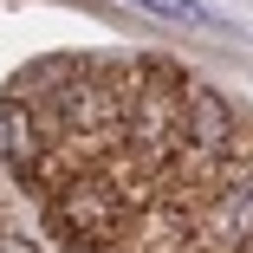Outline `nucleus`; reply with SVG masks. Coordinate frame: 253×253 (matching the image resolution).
I'll return each mask as SVG.
<instances>
[{
	"label": "nucleus",
	"mask_w": 253,
	"mask_h": 253,
	"mask_svg": "<svg viewBox=\"0 0 253 253\" xmlns=\"http://www.w3.org/2000/svg\"><path fill=\"white\" fill-rule=\"evenodd\" d=\"M182 104H188V136L201 143V149H221L227 143V104H221V97L208 91V84H195V91H182Z\"/></svg>",
	"instance_id": "f03ea898"
},
{
	"label": "nucleus",
	"mask_w": 253,
	"mask_h": 253,
	"mask_svg": "<svg viewBox=\"0 0 253 253\" xmlns=\"http://www.w3.org/2000/svg\"><path fill=\"white\" fill-rule=\"evenodd\" d=\"M0 149L20 163V169H33L39 163V136H33V111L20 104V97H7L0 104Z\"/></svg>",
	"instance_id": "7ed1b4c3"
},
{
	"label": "nucleus",
	"mask_w": 253,
	"mask_h": 253,
	"mask_svg": "<svg viewBox=\"0 0 253 253\" xmlns=\"http://www.w3.org/2000/svg\"><path fill=\"white\" fill-rule=\"evenodd\" d=\"M0 253H39L33 240H20V234H0Z\"/></svg>",
	"instance_id": "423d86ee"
},
{
	"label": "nucleus",
	"mask_w": 253,
	"mask_h": 253,
	"mask_svg": "<svg viewBox=\"0 0 253 253\" xmlns=\"http://www.w3.org/2000/svg\"><path fill=\"white\" fill-rule=\"evenodd\" d=\"M221 221H227V234H234V240H253V175L227 188V201H221Z\"/></svg>",
	"instance_id": "39448f33"
},
{
	"label": "nucleus",
	"mask_w": 253,
	"mask_h": 253,
	"mask_svg": "<svg viewBox=\"0 0 253 253\" xmlns=\"http://www.w3.org/2000/svg\"><path fill=\"white\" fill-rule=\"evenodd\" d=\"M130 7L156 13V20H175V26H195V33H214L221 26V13L208 7V0H130Z\"/></svg>",
	"instance_id": "20e7f679"
},
{
	"label": "nucleus",
	"mask_w": 253,
	"mask_h": 253,
	"mask_svg": "<svg viewBox=\"0 0 253 253\" xmlns=\"http://www.w3.org/2000/svg\"><path fill=\"white\" fill-rule=\"evenodd\" d=\"M52 221L65 227V240L78 234V253H97V240L117 234V201L104 182H72V201H59Z\"/></svg>",
	"instance_id": "f257e3e1"
}]
</instances>
